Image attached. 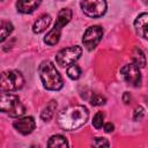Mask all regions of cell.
<instances>
[{
	"label": "cell",
	"mask_w": 148,
	"mask_h": 148,
	"mask_svg": "<svg viewBox=\"0 0 148 148\" xmlns=\"http://www.w3.org/2000/svg\"><path fill=\"white\" fill-rule=\"evenodd\" d=\"M72 18V10L69 8H62L59 13H58V16H57V21L53 25V28L46 34V36L44 37V42L52 46V45H56L59 39H60V36H61V30L62 28L71 21Z\"/></svg>",
	"instance_id": "obj_3"
},
{
	"label": "cell",
	"mask_w": 148,
	"mask_h": 148,
	"mask_svg": "<svg viewBox=\"0 0 148 148\" xmlns=\"http://www.w3.org/2000/svg\"><path fill=\"white\" fill-rule=\"evenodd\" d=\"M90 104L94 105V106H99V105H104L105 102H106V98L102 95H98V94H92L91 97H90Z\"/></svg>",
	"instance_id": "obj_19"
},
{
	"label": "cell",
	"mask_w": 148,
	"mask_h": 148,
	"mask_svg": "<svg viewBox=\"0 0 148 148\" xmlns=\"http://www.w3.org/2000/svg\"><path fill=\"white\" fill-rule=\"evenodd\" d=\"M1 112L8 113L10 117H21L25 112L24 105L21 103L18 96L2 91L1 102H0Z\"/></svg>",
	"instance_id": "obj_4"
},
{
	"label": "cell",
	"mask_w": 148,
	"mask_h": 148,
	"mask_svg": "<svg viewBox=\"0 0 148 148\" xmlns=\"http://www.w3.org/2000/svg\"><path fill=\"white\" fill-rule=\"evenodd\" d=\"M42 83L47 90H60L64 87V81L59 72L57 71L53 62L50 60H44L38 68Z\"/></svg>",
	"instance_id": "obj_2"
},
{
	"label": "cell",
	"mask_w": 148,
	"mask_h": 148,
	"mask_svg": "<svg viewBox=\"0 0 148 148\" xmlns=\"http://www.w3.org/2000/svg\"><path fill=\"white\" fill-rule=\"evenodd\" d=\"M143 114H145V110L142 106H136L134 109V112H133V119L134 120H141L143 118Z\"/></svg>",
	"instance_id": "obj_22"
},
{
	"label": "cell",
	"mask_w": 148,
	"mask_h": 148,
	"mask_svg": "<svg viewBox=\"0 0 148 148\" xmlns=\"http://www.w3.org/2000/svg\"><path fill=\"white\" fill-rule=\"evenodd\" d=\"M1 90L2 91H15L23 87L24 77L15 69L5 71L1 74Z\"/></svg>",
	"instance_id": "obj_5"
},
{
	"label": "cell",
	"mask_w": 148,
	"mask_h": 148,
	"mask_svg": "<svg viewBox=\"0 0 148 148\" xmlns=\"http://www.w3.org/2000/svg\"><path fill=\"white\" fill-rule=\"evenodd\" d=\"M57 105H58V104H57V102H56L54 99L50 101V102L46 104V106L43 109L42 113H40L42 120H44V121H50L51 118H52L53 114H54V111H56V109H57Z\"/></svg>",
	"instance_id": "obj_14"
},
{
	"label": "cell",
	"mask_w": 148,
	"mask_h": 148,
	"mask_svg": "<svg viewBox=\"0 0 148 148\" xmlns=\"http://www.w3.org/2000/svg\"><path fill=\"white\" fill-rule=\"evenodd\" d=\"M113 128H114V126H113V124H111V123H106V124L104 125V131H105L106 133H111V132L113 131Z\"/></svg>",
	"instance_id": "obj_24"
},
{
	"label": "cell",
	"mask_w": 148,
	"mask_h": 148,
	"mask_svg": "<svg viewBox=\"0 0 148 148\" xmlns=\"http://www.w3.org/2000/svg\"><path fill=\"white\" fill-rule=\"evenodd\" d=\"M132 59H133V62L139 67V68H143L146 66V57L143 54V52L138 49V47H134L133 49V52H132Z\"/></svg>",
	"instance_id": "obj_15"
},
{
	"label": "cell",
	"mask_w": 148,
	"mask_h": 148,
	"mask_svg": "<svg viewBox=\"0 0 148 148\" xmlns=\"http://www.w3.org/2000/svg\"><path fill=\"white\" fill-rule=\"evenodd\" d=\"M134 28L141 38L148 40V13H142L135 18Z\"/></svg>",
	"instance_id": "obj_11"
},
{
	"label": "cell",
	"mask_w": 148,
	"mask_h": 148,
	"mask_svg": "<svg viewBox=\"0 0 148 148\" xmlns=\"http://www.w3.org/2000/svg\"><path fill=\"white\" fill-rule=\"evenodd\" d=\"M59 1H62V0H59Z\"/></svg>",
	"instance_id": "obj_25"
},
{
	"label": "cell",
	"mask_w": 148,
	"mask_h": 148,
	"mask_svg": "<svg viewBox=\"0 0 148 148\" xmlns=\"http://www.w3.org/2000/svg\"><path fill=\"white\" fill-rule=\"evenodd\" d=\"M50 23H51V16L49 14H44L39 18H37V21H35V23L32 25V31L35 34H40L44 30H46V28L50 25Z\"/></svg>",
	"instance_id": "obj_13"
},
{
	"label": "cell",
	"mask_w": 148,
	"mask_h": 148,
	"mask_svg": "<svg viewBox=\"0 0 148 148\" xmlns=\"http://www.w3.org/2000/svg\"><path fill=\"white\" fill-rule=\"evenodd\" d=\"M91 143L95 147H109L110 146V142L105 138H94Z\"/></svg>",
	"instance_id": "obj_21"
},
{
	"label": "cell",
	"mask_w": 148,
	"mask_h": 148,
	"mask_svg": "<svg viewBox=\"0 0 148 148\" xmlns=\"http://www.w3.org/2000/svg\"><path fill=\"white\" fill-rule=\"evenodd\" d=\"M66 73H67V76H68L69 79H72V80H77V79L80 77V75H81V69H80V67H79L77 65L73 64V65L68 66Z\"/></svg>",
	"instance_id": "obj_18"
},
{
	"label": "cell",
	"mask_w": 148,
	"mask_h": 148,
	"mask_svg": "<svg viewBox=\"0 0 148 148\" xmlns=\"http://www.w3.org/2000/svg\"><path fill=\"white\" fill-rule=\"evenodd\" d=\"M102 36H103V29L99 25L89 27L83 34L82 43L87 50L91 51L98 45V43L102 39Z\"/></svg>",
	"instance_id": "obj_9"
},
{
	"label": "cell",
	"mask_w": 148,
	"mask_h": 148,
	"mask_svg": "<svg viewBox=\"0 0 148 148\" xmlns=\"http://www.w3.org/2000/svg\"><path fill=\"white\" fill-rule=\"evenodd\" d=\"M13 126H14V128H15L18 133H21V134H23V135H28V134H30V133L35 130L36 123H35V119L29 116V117L17 118V119L13 123Z\"/></svg>",
	"instance_id": "obj_10"
},
{
	"label": "cell",
	"mask_w": 148,
	"mask_h": 148,
	"mask_svg": "<svg viewBox=\"0 0 148 148\" xmlns=\"http://www.w3.org/2000/svg\"><path fill=\"white\" fill-rule=\"evenodd\" d=\"M89 111L83 105H73L62 110L58 117L59 126L65 131H74L86 124Z\"/></svg>",
	"instance_id": "obj_1"
},
{
	"label": "cell",
	"mask_w": 148,
	"mask_h": 148,
	"mask_svg": "<svg viewBox=\"0 0 148 148\" xmlns=\"http://www.w3.org/2000/svg\"><path fill=\"white\" fill-rule=\"evenodd\" d=\"M81 9L89 17H101L106 12V1L105 0H81Z\"/></svg>",
	"instance_id": "obj_7"
},
{
	"label": "cell",
	"mask_w": 148,
	"mask_h": 148,
	"mask_svg": "<svg viewBox=\"0 0 148 148\" xmlns=\"http://www.w3.org/2000/svg\"><path fill=\"white\" fill-rule=\"evenodd\" d=\"M81 54H82V47L79 46V45L65 47V49L60 50V51L56 54V62H57L60 67L71 66V65H73L77 59H80Z\"/></svg>",
	"instance_id": "obj_6"
},
{
	"label": "cell",
	"mask_w": 148,
	"mask_h": 148,
	"mask_svg": "<svg viewBox=\"0 0 148 148\" xmlns=\"http://www.w3.org/2000/svg\"><path fill=\"white\" fill-rule=\"evenodd\" d=\"M14 27L9 21H1V27H0V40L5 42L6 38L12 34Z\"/></svg>",
	"instance_id": "obj_17"
},
{
	"label": "cell",
	"mask_w": 148,
	"mask_h": 148,
	"mask_svg": "<svg viewBox=\"0 0 148 148\" xmlns=\"http://www.w3.org/2000/svg\"><path fill=\"white\" fill-rule=\"evenodd\" d=\"M42 0H17L16 8L17 12L22 14H31L40 5Z\"/></svg>",
	"instance_id": "obj_12"
},
{
	"label": "cell",
	"mask_w": 148,
	"mask_h": 148,
	"mask_svg": "<svg viewBox=\"0 0 148 148\" xmlns=\"http://www.w3.org/2000/svg\"><path fill=\"white\" fill-rule=\"evenodd\" d=\"M103 119H104V114L99 111L97 112L94 118H92V126L96 128V130H99L102 126H103Z\"/></svg>",
	"instance_id": "obj_20"
},
{
	"label": "cell",
	"mask_w": 148,
	"mask_h": 148,
	"mask_svg": "<svg viewBox=\"0 0 148 148\" xmlns=\"http://www.w3.org/2000/svg\"><path fill=\"white\" fill-rule=\"evenodd\" d=\"M120 74L124 79V81L132 86V87H140L141 84V73H140V68L134 64H126L121 67L120 69Z\"/></svg>",
	"instance_id": "obj_8"
},
{
	"label": "cell",
	"mask_w": 148,
	"mask_h": 148,
	"mask_svg": "<svg viewBox=\"0 0 148 148\" xmlns=\"http://www.w3.org/2000/svg\"><path fill=\"white\" fill-rule=\"evenodd\" d=\"M47 147H68V142L65 136L60 134H56L49 139Z\"/></svg>",
	"instance_id": "obj_16"
},
{
	"label": "cell",
	"mask_w": 148,
	"mask_h": 148,
	"mask_svg": "<svg viewBox=\"0 0 148 148\" xmlns=\"http://www.w3.org/2000/svg\"><path fill=\"white\" fill-rule=\"evenodd\" d=\"M131 99H132L131 94L127 92V91H125L124 95H123V101H124V103H125V104H130V103H131Z\"/></svg>",
	"instance_id": "obj_23"
}]
</instances>
